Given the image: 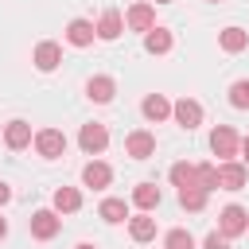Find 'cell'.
I'll return each mask as SVG.
<instances>
[{
    "label": "cell",
    "mask_w": 249,
    "mask_h": 249,
    "mask_svg": "<svg viewBox=\"0 0 249 249\" xmlns=\"http://www.w3.org/2000/svg\"><path fill=\"white\" fill-rule=\"evenodd\" d=\"M218 233H222V237H241V233H249V214H245V206H237V202L222 206V214H218Z\"/></svg>",
    "instance_id": "6da1fadb"
},
{
    "label": "cell",
    "mask_w": 249,
    "mask_h": 249,
    "mask_svg": "<svg viewBox=\"0 0 249 249\" xmlns=\"http://www.w3.org/2000/svg\"><path fill=\"white\" fill-rule=\"evenodd\" d=\"M140 113H144L152 124H160V121H167V117H171V101H167L163 93H148V97L140 101Z\"/></svg>",
    "instance_id": "2e32d148"
},
{
    "label": "cell",
    "mask_w": 249,
    "mask_h": 249,
    "mask_svg": "<svg viewBox=\"0 0 249 249\" xmlns=\"http://www.w3.org/2000/svg\"><path fill=\"white\" fill-rule=\"evenodd\" d=\"M4 237H8V222L0 218V241H4Z\"/></svg>",
    "instance_id": "4dcf8cb0"
},
{
    "label": "cell",
    "mask_w": 249,
    "mask_h": 249,
    "mask_svg": "<svg viewBox=\"0 0 249 249\" xmlns=\"http://www.w3.org/2000/svg\"><path fill=\"white\" fill-rule=\"evenodd\" d=\"M171 117H175V124H179V128H187V132H191V128H198V124H202V105H198L195 97H179V101L171 105Z\"/></svg>",
    "instance_id": "8992f818"
},
{
    "label": "cell",
    "mask_w": 249,
    "mask_h": 249,
    "mask_svg": "<svg viewBox=\"0 0 249 249\" xmlns=\"http://www.w3.org/2000/svg\"><path fill=\"white\" fill-rule=\"evenodd\" d=\"M160 198H163V195H160V187H156V183H136V187H132V202H136L144 214H148V210H156V206H160Z\"/></svg>",
    "instance_id": "ac0fdd59"
},
{
    "label": "cell",
    "mask_w": 249,
    "mask_h": 249,
    "mask_svg": "<svg viewBox=\"0 0 249 249\" xmlns=\"http://www.w3.org/2000/svg\"><path fill=\"white\" fill-rule=\"evenodd\" d=\"M124 23H128L132 31H144V35H148V31L156 27V8H152V4H132V8L124 12Z\"/></svg>",
    "instance_id": "8fae6325"
},
{
    "label": "cell",
    "mask_w": 249,
    "mask_h": 249,
    "mask_svg": "<svg viewBox=\"0 0 249 249\" xmlns=\"http://www.w3.org/2000/svg\"><path fill=\"white\" fill-rule=\"evenodd\" d=\"M230 105L233 109H249V78H241V82L230 86Z\"/></svg>",
    "instance_id": "484cf974"
},
{
    "label": "cell",
    "mask_w": 249,
    "mask_h": 249,
    "mask_svg": "<svg viewBox=\"0 0 249 249\" xmlns=\"http://www.w3.org/2000/svg\"><path fill=\"white\" fill-rule=\"evenodd\" d=\"M31 144H35V152H39L43 160H58V156L66 152V136H62L58 128H39Z\"/></svg>",
    "instance_id": "277c9868"
},
{
    "label": "cell",
    "mask_w": 249,
    "mask_h": 249,
    "mask_svg": "<svg viewBox=\"0 0 249 249\" xmlns=\"http://www.w3.org/2000/svg\"><path fill=\"white\" fill-rule=\"evenodd\" d=\"M237 152H241V163H249V136L241 140V148H237Z\"/></svg>",
    "instance_id": "f546056e"
},
{
    "label": "cell",
    "mask_w": 249,
    "mask_h": 249,
    "mask_svg": "<svg viewBox=\"0 0 249 249\" xmlns=\"http://www.w3.org/2000/svg\"><path fill=\"white\" fill-rule=\"evenodd\" d=\"M35 136H31V124L27 121H8L4 124V144L12 148V152H19V148H27Z\"/></svg>",
    "instance_id": "e0dca14e"
},
{
    "label": "cell",
    "mask_w": 249,
    "mask_h": 249,
    "mask_svg": "<svg viewBox=\"0 0 249 249\" xmlns=\"http://www.w3.org/2000/svg\"><path fill=\"white\" fill-rule=\"evenodd\" d=\"M195 183L210 195V191H218V167L214 163H195Z\"/></svg>",
    "instance_id": "d4e9b609"
},
{
    "label": "cell",
    "mask_w": 249,
    "mask_h": 249,
    "mask_svg": "<svg viewBox=\"0 0 249 249\" xmlns=\"http://www.w3.org/2000/svg\"><path fill=\"white\" fill-rule=\"evenodd\" d=\"M167 175H171V183H175L179 191H183V187H198V183H195V163H187V160L171 163V171H167Z\"/></svg>",
    "instance_id": "603a6c76"
},
{
    "label": "cell",
    "mask_w": 249,
    "mask_h": 249,
    "mask_svg": "<svg viewBox=\"0 0 249 249\" xmlns=\"http://www.w3.org/2000/svg\"><path fill=\"white\" fill-rule=\"evenodd\" d=\"M179 206L191 210V214H198V210L206 206V191H202V187H183V191H179Z\"/></svg>",
    "instance_id": "cb8c5ba5"
},
{
    "label": "cell",
    "mask_w": 249,
    "mask_h": 249,
    "mask_svg": "<svg viewBox=\"0 0 249 249\" xmlns=\"http://www.w3.org/2000/svg\"><path fill=\"white\" fill-rule=\"evenodd\" d=\"M163 249H195V237H191L187 230H171V233L163 237Z\"/></svg>",
    "instance_id": "4316f807"
},
{
    "label": "cell",
    "mask_w": 249,
    "mask_h": 249,
    "mask_svg": "<svg viewBox=\"0 0 249 249\" xmlns=\"http://www.w3.org/2000/svg\"><path fill=\"white\" fill-rule=\"evenodd\" d=\"M31 62H35V70H43V74H51L58 62H62V47L58 43H51V39H43L39 47H35V54H31Z\"/></svg>",
    "instance_id": "9c48e42d"
},
{
    "label": "cell",
    "mask_w": 249,
    "mask_h": 249,
    "mask_svg": "<svg viewBox=\"0 0 249 249\" xmlns=\"http://www.w3.org/2000/svg\"><path fill=\"white\" fill-rule=\"evenodd\" d=\"M202 249H230V237H222V233L214 230V233H206V241H202Z\"/></svg>",
    "instance_id": "83f0119b"
},
{
    "label": "cell",
    "mask_w": 249,
    "mask_h": 249,
    "mask_svg": "<svg viewBox=\"0 0 249 249\" xmlns=\"http://www.w3.org/2000/svg\"><path fill=\"white\" fill-rule=\"evenodd\" d=\"M113 93H117V82H113L109 74H93V78L86 82V97H89V101H97V105L113 101Z\"/></svg>",
    "instance_id": "4fadbf2b"
},
{
    "label": "cell",
    "mask_w": 249,
    "mask_h": 249,
    "mask_svg": "<svg viewBox=\"0 0 249 249\" xmlns=\"http://www.w3.org/2000/svg\"><path fill=\"white\" fill-rule=\"evenodd\" d=\"M237 148H241V136H237L230 124H218V128L210 132V152H214L222 163H226V160H233V156H237Z\"/></svg>",
    "instance_id": "3957f363"
},
{
    "label": "cell",
    "mask_w": 249,
    "mask_h": 249,
    "mask_svg": "<svg viewBox=\"0 0 249 249\" xmlns=\"http://www.w3.org/2000/svg\"><path fill=\"white\" fill-rule=\"evenodd\" d=\"M124 152H128L132 160H148V156H156V136H152L148 128H136V132L124 136Z\"/></svg>",
    "instance_id": "52a82bcc"
},
{
    "label": "cell",
    "mask_w": 249,
    "mask_h": 249,
    "mask_svg": "<svg viewBox=\"0 0 249 249\" xmlns=\"http://www.w3.org/2000/svg\"><path fill=\"white\" fill-rule=\"evenodd\" d=\"M78 148H82L86 156H101V152L109 148V128L97 124V121L82 124V132H78Z\"/></svg>",
    "instance_id": "7a4b0ae2"
},
{
    "label": "cell",
    "mask_w": 249,
    "mask_h": 249,
    "mask_svg": "<svg viewBox=\"0 0 249 249\" xmlns=\"http://www.w3.org/2000/svg\"><path fill=\"white\" fill-rule=\"evenodd\" d=\"M8 198H12V187H8V183H0V206H4Z\"/></svg>",
    "instance_id": "f1b7e54d"
},
{
    "label": "cell",
    "mask_w": 249,
    "mask_h": 249,
    "mask_svg": "<svg viewBox=\"0 0 249 249\" xmlns=\"http://www.w3.org/2000/svg\"><path fill=\"white\" fill-rule=\"evenodd\" d=\"M82 210V191L78 187H58L54 191V214H74Z\"/></svg>",
    "instance_id": "d6986e66"
},
{
    "label": "cell",
    "mask_w": 249,
    "mask_h": 249,
    "mask_svg": "<svg viewBox=\"0 0 249 249\" xmlns=\"http://www.w3.org/2000/svg\"><path fill=\"white\" fill-rule=\"evenodd\" d=\"M27 226H31V237H39V241H51V237H58V230H62V218H58L54 210H35V214L27 218Z\"/></svg>",
    "instance_id": "5b68a950"
},
{
    "label": "cell",
    "mask_w": 249,
    "mask_h": 249,
    "mask_svg": "<svg viewBox=\"0 0 249 249\" xmlns=\"http://www.w3.org/2000/svg\"><path fill=\"white\" fill-rule=\"evenodd\" d=\"M93 39H97L93 19H70V23H66V43H70V47H89Z\"/></svg>",
    "instance_id": "5bb4252c"
},
{
    "label": "cell",
    "mask_w": 249,
    "mask_h": 249,
    "mask_svg": "<svg viewBox=\"0 0 249 249\" xmlns=\"http://www.w3.org/2000/svg\"><path fill=\"white\" fill-rule=\"evenodd\" d=\"M128 233H132V241H152L156 237V218H148V214L128 218Z\"/></svg>",
    "instance_id": "7402d4cb"
},
{
    "label": "cell",
    "mask_w": 249,
    "mask_h": 249,
    "mask_svg": "<svg viewBox=\"0 0 249 249\" xmlns=\"http://www.w3.org/2000/svg\"><path fill=\"white\" fill-rule=\"evenodd\" d=\"M74 249H97V245H89V241H78V245H74Z\"/></svg>",
    "instance_id": "1f68e13d"
},
{
    "label": "cell",
    "mask_w": 249,
    "mask_h": 249,
    "mask_svg": "<svg viewBox=\"0 0 249 249\" xmlns=\"http://www.w3.org/2000/svg\"><path fill=\"white\" fill-rule=\"evenodd\" d=\"M241 187H245V163L237 160L218 163V191H241Z\"/></svg>",
    "instance_id": "ba28073f"
},
{
    "label": "cell",
    "mask_w": 249,
    "mask_h": 249,
    "mask_svg": "<svg viewBox=\"0 0 249 249\" xmlns=\"http://www.w3.org/2000/svg\"><path fill=\"white\" fill-rule=\"evenodd\" d=\"M82 183H86V187H93V191H105V187L113 183V167H109V163H101V160H89V163L82 167Z\"/></svg>",
    "instance_id": "30bf717a"
},
{
    "label": "cell",
    "mask_w": 249,
    "mask_h": 249,
    "mask_svg": "<svg viewBox=\"0 0 249 249\" xmlns=\"http://www.w3.org/2000/svg\"><path fill=\"white\" fill-rule=\"evenodd\" d=\"M156 4H171V0H156Z\"/></svg>",
    "instance_id": "d6a6232c"
},
{
    "label": "cell",
    "mask_w": 249,
    "mask_h": 249,
    "mask_svg": "<svg viewBox=\"0 0 249 249\" xmlns=\"http://www.w3.org/2000/svg\"><path fill=\"white\" fill-rule=\"evenodd\" d=\"M210 4H218V0H210Z\"/></svg>",
    "instance_id": "836d02e7"
},
{
    "label": "cell",
    "mask_w": 249,
    "mask_h": 249,
    "mask_svg": "<svg viewBox=\"0 0 249 249\" xmlns=\"http://www.w3.org/2000/svg\"><path fill=\"white\" fill-rule=\"evenodd\" d=\"M97 214H101V222L117 226V222H124V218H128V202H124V198H105V202L97 206Z\"/></svg>",
    "instance_id": "44dd1931"
},
{
    "label": "cell",
    "mask_w": 249,
    "mask_h": 249,
    "mask_svg": "<svg viewBox=\"0 0 249 249\" xmlns=\"http://www.w3.org/2000/svg\"><path fill=\"white\" fill-rule=\"evenodd\" d=\"M171 43H175V39H171L167 27H152V31L144 35V51H148V54H167Z\"/></svg>",
    "instance_id": "ffe728a7"
},
{
    "label": "cell",
    "mask_w": 249,
    "mask_h": 249,
    "mask_svg": "<svg viewBox=\"0 0 249 249\" xmlns=\"http://www.w3.org/2000/svg\"><path fill=\"white\" fill-rule=\"evenodd\" d=\"M93 31H97V39L113 43V39H121V31H124V16L109 8V12H101V19L93 23Z\"/></svg>",
    "instance_id": "7c38bea8"
},
{
    "label": "cell",
    "mask_w": 249,
    "mask_h": 249,
    "mask_svg": "<svg viewBox=\"0 0 249 249\" xmlns=\"http://www.w3.org/2000/svg\"><path fill=\"white\" fill-rule=\"evenodd\" d=\"M218 47H222L226 54H241V51L249 47V31H245V27H222V31H218Z\"/></svg>",
    "instance_id": "9a60e30c"
}]
</instances>
